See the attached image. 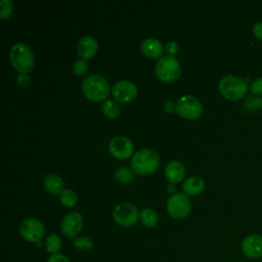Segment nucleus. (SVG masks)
Returning <instances> with one entry per match:
<instances>
[{
	"label": "nucleus",
	"mask_w": 262,
	"mask_h": 262,
	"mask_svg": "<svg viewBox=\"0 0 262 262\" xmlns=\"http://www.w3.org/2000/svg\"><path fill=\"white\" fill-rule=\"evenodd\" d=\"M59 201L62 206L67 207V208H72V207L76 206V204L78 202V196L75 191L64 188L59 193Z\"/></svg>",
	"instance_id": "23"
},
{
	"label": "nucleus",
	"mask_w": 262,
	"mask_h": 262,
	"mask_svg": "<svg viewBox=\"0 0 262 262\" xmlns=\"http://www.w3.org/2000/svg\"><path fill=\"white\" fill-rule=\"evenodd\" d=\"M185 173L184 166L181 162L171 161L166 165L165 168V177L171 183H177L183 179Z\"/></svg>",
	"instance_id": "16"
},
{
	"label": "nucleus",
	"mask_w": 262,
	"mask_h": 262,
	"mask_svg": "<svg viewBox=\"0 0 262 262\" xmlns=\"http://www.w3.org/2000/svg\"><path fill=\"white\" fill-rule=\"evenodd\" d=\"M9 59L12 67L19 73H29L33 70L35 58L31 48L24 43L14 44L9 52Z\"/></svg>",
	"instance_id": "4"
},
{
	"label": "nucleus",
	"mask_w": 262,
	"mask_h": 262,
	"mask_svg": "<svg viewBox=\"0 0 262 262\" xmlns=\"http://www.w3.org/2000/svg\"><path fill=\"white\" fill-rule=\"evenodd\" d=\"M218 88L221 94L231 101H237L244 98L249 89L246 80L233 75L223 76L218 82Z\"/></svg>",
	"instance_id": "2"
},
{
	"label": "nucleus",
	"mask_w": 262,
	"mask_h": 262,
	"mask_svg": "<svg viewBox=\"0 0 262 262\" xmlns=\"http://www.w3.org/2000/svg\"><path fill=\"white\" fill-rule=\"evenodd\" d=\"M175 106H176V104H174V102L173 101H170V100H168V101H166L165 103H164V111H166L167 113H172L174 110H175Z\"/></svg>",
	"instance_id": "33"
},
{
	"label": "nucleus",
	"mask_w": 262,
	"mask_h": 262,
	"mask_svg": "<svg viewBox=\"0 0 262 262\" xmlns=\"http://www.w3.org/2000/svg\"><path fill=\"white\" fill-rule=\"evenodd\" d=\"M165 50L169 56H174L179 50V44L176 41H168L165 45Z\"/></svg>",
	"instance_id": "29"
},
{
	"label": "nucleus",
	"mask_w": 262,
	"mask_h": 262,
	"mask_svg": "<svg viewBox=\"0 0 262 262\" xmlns=\"http://www.w3.org/2000/svg\"><path fill=\"white\" fill-rule=\"evenodd\" d=\"M87 68H88V64H87L86 59L80 58V59L76 60V62L74 63V66H73V72H74V74L77 75V76H82V75H84L85 72L87 71Z\"/></svg>",
	"instance_id": "27"
},
{
	"label": "nucleus",
	"mask_w": 262,
	"mask_h": 262,
	"mask_svg": "<svg viewBox=\"0 0 262 262\" xmlns=\"http://www.w3.org/2000/svg\"><path fill=\"white\" fill-rule=\"evenodd\" d=\"M101 110L103 115L110 119H115L120 115V106L113 99L104 100V102L101 105Z\"/></svg>",
	"instance_id": "20"
},
{
	"label": "nucleus",
	"mask_w": 262,
	"mask_h": 262,
	"mask_svg": "<svg viewBox=\"0 0 262 262\" xmlns=\"http://www.w3.org/2000/svg\"><path fill=\"white\" fill-rule=\"evenodd\" d=\"M244 108L249 113L262 110V97L254 94L247 96V98L244 101Z\"/></svg>",
	"instance_id": "22"
},
{
	"label": "nucleus",
	"mask_w": 262,
	"mask_h": 262,
	"mask_svg": "<svg viewBox=\"0 0 262 262\" xmlns=\"http://www.w3.org/2000/svg\"><path fill=\"white\" fill-rule=\"evenodd\" d=\"M253 34L258 40H262V21H258L253 26Z\"/></svg>",
	"instance_id": "32"
},
{
	"label": "nucleus",
	"mask_w": 262,
	"mask_h": 262,
	"mask_svg": "<svg viewBox=\"0 0 262 262\" xmlns=\"http://www.w3.org/2000/svg\"><path fill=\"white\" fill-rule=\"evenodd\" d=\"M110 90L107 80L99 74L89 75L82 83V93L92 101L103 100L110 94Z\"/></svg>",
	"instance_id": "1"
},
{
	"label": "nucleus",
	"mask_w": 262,
	"mask_h": 262,
	"mask_svg": "<svg viewBox=\"0 0 262 262\" xmlns=\"http://www.w3.org/2000/svg\"><path fill=\"white\" fill-rule=\"evenodd\" d=\"M21 237L30 243H39L45 233L44 224L36 218H27L19 225Z\"/></svg>",
	"instance_id": "9"
},
{
	"label": "nucleus",
	"mask_w": 262,
	"mask_h": 262,
	"mask_svg": "<svg viewBox=\"0 0 262 262\" xmlns=\"http://www.w3.org/2000/svg\"><path fill=\"white\" fill-rule=\"evenodd\" d=\"M242 251L250 259L262 257V235L259 233H250L242 242Z\"/></svg>",
	"instance_id": "13"
},
{
	"label": "nucleus",
	"mask_w": 262,
	"mask_h": 262,
	"mask_svg": "<svg viewBox=\"0 0 262 262\" xmlns=\"http://www.w3.org/2000/svg\"><path fill=\"white\" fill-rule=\"evenodd\" d=\"M97 48L98 45L96 39L89 35L80 38L78 42V53L83 59L92 58L95 55Z\"/></svg>",
	"instance_id": "14"
},
{
	"label": "nucleus",
	"mask_w": 262,
	"mask_h": 262,
	"mask_svg": "<svg viewBox=\"0 0 262 262\" xmlns=\"http://www.w3.org/2000/svg\"><path fill=\"white\" fill-rule=\"evenodd\" d=\"M160 165V158L156 150L142 148L135 152L131 159V168L133 172L139 175H147L156 171Z\"/></svg>",
	"instance_id": "3"
},
{
	"label": "nucleus",
	"mask_w": 262,
	"mask_h": 262,
	"mask_svg": "<svg viewBox=\"0 0 262 262\" xmlns=\"http://www.w3.org/2000/svg\"><path fill=\"white\" fill-rule=\"evenodd\" d=\"M74 247L81 252H89L93 248V242L88 236L76 237L73 242Z\"/></svg>",
	"instance_id": "24"
},
{
	"label": "nucleus",
	"mask_w": 262,
	"mask_h": 262,
	"mask_svg": "<svg viewBox=\"0 0 262 262\" xmlns=\"http://www.w3.org/2000/svg\"><path fill=\"white\" fill-rule=\"evenodd\" d=\"M47 262H71V261L66 255L61 253H56V254H51Z\"/></svg>",
	"instance_id": "31"
},
{
	"label": "nucleus",
	"mask_w": 262,
	"mask_h": 262,
	"mask_svg": "<svg viewBox=\"0 0 262 262\" xmlns=\"http://www.w3.org/2000/svg\"><path fill=\"white\" fill-rule=\"evenodd\" d=\"M171 189H172V190H174V189H175V186H174V184H173V183L169 185V191H170Z\"/></svg>",
	"instance_id": "34"
},
{
	"label": "nucleus",
	"mask_w": 262,
	"mask_h": 262,
	"mask_svg": "<svg viewBox=\"0 0 262 262\" xmlns=\"http://www.w3.org/2000/svg\"><path fill=\"white\" fill-rule=\"evenodd\" d=\"M167 212L174 219H183L188 216L191 210L189 198L182 192L172 194L167 201Z\"/></svg>",
	"instance_id": "7"
},
{
	"label": "nucleus",
	"mask_w": 262,
	"mask_h": 262,
	"mask_svg": "<svg viewBox=\"0 0 262 262\" xmlns=\"http://www.w3.org/2000/svg\"><path fill=\"white\" fill-rule=\"evenodd\" d=\"M138 209L130 203H122L115 207L113 211L114 221L123 227H131L136 224L139 217Z\"/></svg>",
	"instance_id": "8"
},
{
	"label": "nucleus",
	"mask_w": 262,
	"mask_h": 262,
	"mask_svg": "<svg viewBox=\"0 0 262 262\" xmlns=\"http://www.w3.org/2000/svg\"><path fill=\"white\" fill-rule=\"evenodd\" d=\"M63 186L62 178L56 174H49L44 178V187L51 194L60 193L64 189Z\"/></svg>",
	"instance_id": "18"
},
{
	"label": "nucleus",
	"mask_w": 262,
	"mask_h": 262,
	"mask_svg": "<svg viewBox=\"0 0 262 262\" xmlns=\"http://www.w3.org/2000/svg\"><path fill=\"white\" fill-rule=\"evenodd\" d=\"M139 218H140L141 223H142L145 227H148V228L155 227V226L158 224V221H159L158 214L156 213L155 210H152V209H150V208H144V209H142V210L140 211Z\"/></svg>",
	"instance_id": "19"
},
{
	"label": "nucleus",
	"mask_w": 262,
	"mask_h": 262,
	"mask_svg": "<svg viewBox=\"0 0 262 262\" xmlns=\"http://www.w3.org/2000/svg\"><path fill=\"white\" fill-rule=\"evenodd\" d=\"M1 10H0V18L5 19L10 17L13 11V5L10 0H1L0 1Z\"/></svg>",
	"instance_id": "26"
},
{
	"label": "nucleus",
	"mask_w": 262,
	"mask_h": 262,
	"mask_svg": "<svg viewBox=\"0 0 262 262\" xmlns=\"http://www.w3.org/2000/svg\"><path fill=\"white\" fill-rule=\"evenodd\" d=\"M182 189L186 194L196 195L203 192L205 189V182L201 177L192 176L184 180L182 184Z\"/></svg>",
	"instance_id": "17"
},
{
	"label": "nucleus",
	"mask_w": 262,
	"mask_h": 262,
	"mask_svg": "<svg viewBox=\"0 0 262 262\" xmlns=\"http://www.w3.org/2000/svg\"><path fill=\"white\" fill-rule=\"evenodd\" d=\"M30 81H31V78L27 73H19L16 77V83L21 87L28 86Z\"/></svg>",
	"instance_id": "30"
},
{
	"label": "nucleus",
	"mask_w": 262,
	"mask_h": 262,
	"mask_svg": "<svg viewBox=\"0 0 262 262\" xmlns=\"http://www.w3.org/2000/svg\"><path fill=\"white\" fill-rule=\"evenodd\" d=\"M176 113L187 120H196L203 113L201 101L193 95H183L175 103Z\"/></svg>",
	"instance_id": "6"
},
{
	"label": "nucleus",
	"mask_w": 262,
	"mask_h": 262,
	"mask_svg": "<svg viewBox=\"0 0 262 262\" xmlns=\"http://www.w3.org/2000/svg\"><path fill=\"white\" fill-rule=\"evenodd\" d=\"M62 246V242L61 238L55 234V233H51L47 236L46 241H45V248L46 251L50 254H56L59 253V250L61 249Z\"/></svg>",
	"instance_id": "21"
},
{
	"label": "nucleus",
	"mask_w": 262,
	"mask_h": 262,
	"mask_svg": "<svg viewBox=\"0 0 262 262\" xmlns=\"http://www.w3.org/2000/svg\"><path fill=\"white\" fill-rule=\"evenodd\" d=\"M250 89L254 95L262 97V77L252 81L250 85Z\"/></svg>",
	"instance_id": "28"
},
{
	"label": "nucleus",
	"mask_w": 262,
	"mask_h": 262,
	"mask_svg": "<svg viewBox=\"0 0 262 262\" xmlns=\"http://www.w3.org/2000/svg\"><path fill=\"white\" fill-rule=\"evenodd\" d=\"M137 86L129 80H121L114 84L112 94L119 102H129L137 95Z\"/></svg>",
	"instance_id": "11"
},
{
	"label": "nucleus",
	"mask_w": 262,
	"mask_h": 262,
	"mask_svg": "<svg viewBox=\"0 0 262 262\" xmlns=\"http://www.w3.org/2000/svg\"><path fill=\"white\" fill-rule=\"evenodd\" d=\"M156 76L159 80L165 83H170L178 79L181 73L179 61L169 55H165L159 58L155 68Z\"/></svg>",
	"instance_id": "5"
},
{
	"label": "nucleus",
	"mask_w": 262,
	"mask_h": 262,
	"mask_svg": "<svg viewBox=\"0 0 262 262\" xmlns=\"http://www.w3.org/2000/svg\"><path fill=\"white\" fill-rule=\"evenodd\" d=\"M83 227V217L82 215L77 212L73 211L68 213L62 221H61V232L64 236H67L70 239H75V237L80 233L81 229Z\"/></svg>",
	"instance_id": "10"
},
{
	"label": "nucleus",
	"mask_w": 262,
	"mask_h": 262,
	"mask_svg": "<svg viewBox=\"0 0 262 262\" xmlns=\"http://www.w3.org/2000/svg\"><path fill=\"white\" fill-rule=\"evenodd\" d=\"M140 49L142 53L149 58H158L162 55L163 44L156 38H145L141 41Z\"/></svg>",
	"instance_id": "15"
},
{
	"label": "nucleus",
	"mask_w": 262,
	"mask_h": 262,
	"mask_svg": "<svg viewBox=\"0 0 262 262\" xmlns=\"http://www.w3.org/2000/svg\"><path fill=\"white\" fill-rule=\"evenodd\" d=\"M115 179L120 183H129L133 179V174L131 170L127 167H121L115 172Z\"/></svg>",
	"instance_id": "25"
},
{
	"label": "nucleus",
	"mask_w": 262,
	"mask_h": 262,
	"mask_svg": "<svg viewBox=\"0 0 262 262\" xmlns=\"http://www.w3.org/2000/svg\"><path fill=\"white\" fill-rule=\"evenodd\" d=\"M108 149L116 159L126 160L130 158L133 152V143L128 137L116 136L110 141Z\"/></svg>",
	"instance_id": "12"
}]
</instances>
